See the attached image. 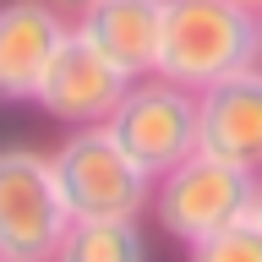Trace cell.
I'll use <instances>...</instances> for the list:
<instances>
[{
	"instance_id": "cell-1",
	"label": "cell",
	"mask_w": 262,
	"mask_h": 262,
	"mask_svg": "<svg viewBox=\"0 0 262 262\" xmlns=\"http://www.w3.org/2000/svg\"><path fill=\"white\" fill-rule=\"evenodd\" d=\"M257 66V11L241 0H164L159 71L180 88H213Z\"/></svg>"
},
{
	"instance_id": "cell-2",
	"label": "cell",
	"mask_w": 262,
	"mask_h": 262,
	"mask_svg": "<svg viewBox=\"0 0 262 262\" xmlns=\"http://www.w3.org/2000/svg\"><path fill=\"white\" fill-rule=\"evenodd\" d=\"M49 164L71 219H142L153 202V175H142L104 126L66 131L49 147Z\"/></svg>"
},
{
	"instance_id": "cell-3",
	"label": "cell",
	"mask_w": 262,
	"mask_h": 262,
	"mask_svg": "<svg viewBox=\"0 0 262 262\" xmlns=\"http://www.w3.org/2000/svg\"><path fill=\"white\" fill-rule=\"evenodd\" d=\"M251 196H257V175L241 169V164H224L196 147L186 164H175L169 175L153 180V202L147 213L159 219L164 235H175L180 246L202 241V235H219L224 224L251 213Z\"/></svg>"
},
{
	"instance_id": "cell-4",
	"label": "cell",
	"mask_w": 262,
	"mask_h": 262,
	"mask_svg": "<svg viewBox=\"0 0 262 262\" xmlns=\"http://www.w3.org/2000/svg\"><path fill=\"white\" fill-rule=\"evenodd\" d=\"M104 131L142 175L159 180L196 153V93L169 77H137L126 98L110 110Z\"/></svg>"
},
{
	"instance_id": "cell-5",
	"label": "cell",
	"mask_w": 262,
	"mask_h": 262,
	"mask_svg": "<svg viewBox=\"0 0 262 262\" xmlns=\"http://www.w3.org/2000/svg\"><path fill=\"white\" fill-rule=\"evenodd\" d=\"M71 213L55 186V164L38 147H0V257L49 262Z\"/></svg>"
},
{
	"instance_id": "cell-6",
	"label": "cell",
	"mask_w": 262,
	"mask_h": 262,
	"mask_svg": "<svg viewBox=\"0 0 262 262\" xmlns=\"http://www.w3.org/2000/svg\"><path fill=\"white\" fill-rule=\"evenodd\" d=\"M126 88H131L126 71H120L82 28H71L60 38V49H55V60H49L33 104H38L49 120H60V126L77 131V126H104L110 110L126 98Z\"/></svg>"
},
{
	"instance_id": "cell-7",
	"label": "cell",
	"mask_w": 262,
	"mask_h": 262,
	"mask_svg": "<svg viewBox=\"0 0 262 262\" xmlns=\"http://www.w3.org/2000/svg\"><path fill=\"white\" fill-rule=\"evenodd\" d=\"M196 147L262 175V60L196 93Z\"/></svg>"
},
{
	"instance_id": "cell-8",
	"label": "cell",
	"mask_w": 262,
	"mask_h": 262,
	"mask_svg": "<svg viewBox=\"0 0 262 262\" xmlns=\"http://www.w3.org/2000/svg\"><path fill=\"white\" fill-rule=\"evenodd\" d=\"M71 33L49 0H6L0 6V104H33L60 38Z\"/></svg>"
},
{
	"instance_id": "cell-9",
	"label": "cell",
	"mask_w": 262,
	"mask_h": 262,
	"mask_svg": "<svg viewBox=\"0 0 262 262\" xmlns=\"http://www.w3.org/2000/svg\"><path fill=\"white\" fill-rule=\"evenodd\" d=\"M110 55L131 82L159 71V38H164V0H93L82 22H71Z\"/></svg>"
},
{
	"instance_id": "cell-10",
	"label": "cell",
	"mask_w": 262,
	"mask_h": 262,
	"mask_svg": "<svg viewBox=\"0 0 262 262\" xmlns=\"http://www.w3.org/2000/svg\"><path fill=\"white\" fill-rule=\"evenodd\" d=\"M49 262H147L137 219H71Z\"/></svg>"
},
{
	"instance_id": "cell-11",
	"label": "cell",
	"mask_w": 262,
	"mask_h": 262,
	"mask_svg": "<svg viewBox=\"0 0 262 262\" xmlns=\"http://www.w3.org/2000/svg\"><path fill=\"white\" fill-rule=\"evenodd\" d=\"M186 262H262V224L246 213V219L224 224L219 235L191 241L186 246Z\"/></svg>"
},
{
	"instance_id": "cell-12",
	"label": "cell",
	"mask_w": 262,
	"mask_h": 262,
	"mask_svg": "<svg viewBox=\"0 0 262 262\" xmlns=\"http://www.w3.org/2000/svg\"><path fill=\"white\" fill-rule=\"evenodd\" d=\"M49 6H55V11H60L66 22H82V16H88V6H93V0H49Z\"/></svg>"
},
{
	"instance_id": "cell-13",
	"label": "cell",
	"mask_w": 262,
	"mask_h": 262,
	"mask_svg": "<svg viewBox=\"0 0 262 262\" xmlns=\"http://www.w3.org/2000/svg\"><path fill=\"white\" fill-rule=\"evenodd\" d=\"M251 219L262 224V175H257V196H251Z\"/></svg>"
},
{
	"instance_id": "cell-14",
	"label": "cell",
	"mask_w": 262,
	"mask_h": 262,
	"mask_svg": "<svg viewBox=\"0 0 262 262\" xmlns=\"http://www.w3.org/2000/svg\"><path fill=\"white\" fill-rule=\"evenodd\" d=\"M257 60H262V11H257Z\"/></svg>"
},
{
	"instance_id": "cell-15",
	"label": "cell",
	"mask_w": 262,
	"mask_h": 262,
	"mask_svg": "<svg viewBox=\"0 0 262 262\" xmlns=\"http://www.w3.org/2000/svg\"><path fill=\"white\" fill-rule=\"evenodd\" d=\"M241 6H251V11H262V0H241Z\"/></svg>"
},
{
	"instance_id": "cell-16",
	"label": "cell",
	"mask_w": 262,
	"mask_h": 262,
	"mask_svg": "<svg viewBox=\"0 0 262 262\" xmlns=\"http://www.w3.org/2000/svg\"><path fill=\"white\" fill-rule=\"evenodd\" d=\"M0 262H11V257H0Z\"/></svg>"
}]
</instances>
